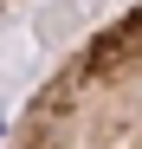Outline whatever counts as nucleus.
<instances>
[{
	"mask_svg": "<svg viewBox=\"0 0 142 149\" xmlns=\"http://www.w3.org/2000/svg\"><path fill=\"white\" fill-rule=\"evenodd\" d=\"M7 149H142V0L39 78Z\"/></svg>",
	"mask_w": 142,
	"mask_h": 149,
	"instance_id": "nucleus-1",
	"label": "nucleus"
},
{
	"mask_svg": "<svg viewBox=\"0 0 142 149\" xmlns=\"http://www.w3.org/2000/svg\"><path fill=\"white\" fill-rule=\"evenodd\" d=\"M0 7H19V0H0Z\"/></svg>",
	"mask_w": 142,
	"mask_h": 149,
	"instance_id": "nucleus-2",
	"label": "nucleus"
}]
</instances>
